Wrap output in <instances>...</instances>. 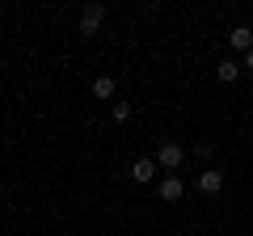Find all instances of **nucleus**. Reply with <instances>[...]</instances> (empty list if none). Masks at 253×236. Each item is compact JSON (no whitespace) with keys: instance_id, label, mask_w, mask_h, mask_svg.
<instances>
[{"instance_id":"obj_1","label":"nucleus","mask_w":253,"mask_h":236,"mask_svg":"<svg viewBox=\"0 0 253 236\" xmlns=\"http://www.w3.org/2000/svg\"><path fill=\"white\" fill-rule=\"evenodd\" d=\"M181 160H186V148H181L177 139H165V144L156 148V164H161V169L177 173V169H181Z\"/></svg>"},{"instance_id":"obj_2","label":"nucleus","mask_w":253,"mask_h":236,"mask_svg":"<svg viewBox=\"0 0 253 236\" xmlns=\"http://www.w3.org/2000/svg\"><path fill=\"white\" fill-rule=\"evenodd\" d=\"M101 21H106V4H84V13H81V34L93 38V34L101 30Z\"/></svg>"},{"instance_id":"obj_3","label":"nucleus","mask_w":253,"mask_h":236,"mask_svg":"<svg viewBox=\"0 0 253 236\" xmlns=\"http://www.w3.org/2000/svg\"><path fill=\"white\" fill-rule=\"evenodd\" d=\"M156 194H161V202H181V194H186V182H181L177 173H169V177L161 182V190H156Z\"/></svg>"},{"instance_id":"obj_4","label":"nucleus","mask_w":253,"mask_h":236,"mask_svg":"<svg viewBox=\"0 0 253 236\" xmlns=\"http://www.w3.org/2000/svg\"><path fill=\"white\" fill-rule=\"evenodd\" d=\"M228 46L249 55V51H253V30H249V26H232V30H228Z\"/></svg>"},{"instance_id":"obj_5","label":"nucleus","mask_w":253,"mask_h":236,"mask_svg":"<svg viewBox=\"0 0 253 236\" xmlns=\"http://www.w3.org/2000/svg\"><path fill=\"white\" fill-rule=\"evenodd\" d=\"M156 169H161V164H156V160H148V156H139V160L131 164V177H135L139 186H148V182H152V177H156Z\"/></svg>"},{"instance_id":"obj_6","label":"nucleus","mask_w":253,"mask_h":236,"mask_svg":"<svg viewBox=\"0 0 253 236\" xmlns=\"http://www.w3.org/2000/svg\"><path fill=\"white\" fill-rule=\"evenodd\" d=\"M199 190L203 194H219V190H224V173H219V169H203L199 173Z\"/></svg>"},{"instance_id":"obj_7","label":"nucleus","mask_w":253,"mask_h":236,"mask_svg":"<svg viewBox=\"0 0 253 236\" xmlns=\"http://www.w3.org/2000/svg\"><path fill=\"white\" fill-rule=\"evenodd\" d=\"M215 76H219L224 84H232L236 76H241V64H236V59H219V64H215Z\"/></svg>"},{"instance_id":"obj_8","label":"nucleus","mask_w":253,"mask_h":236,"mask_svg":"<svg viewBox=\"0 0 253 236\" xmlns=\"http://www.w3.org/2000/svg\"><path fill=\"white\" fill-rule=\"evenodd\" d=\"M114 89H118V84H114V76H97V80H93V97H101V101H110V97H114Z\"/></svg>"},{"instance_id":"obj_9","label":"nucleus","mask_w":253,"mask_h":236,"mask_svg":"<svg viewBox=\"0 0 253 236\" xmlns=\"http://www.w3.org/2000/svg\"><path fill=\"white\" fill-rule=\"evenodd\" d=\"M110 114H114V122H126V118H131V101H114Z\"/></svg>"},{"instance_id":"obj_10","label":"nucleus","mask_w":253,"mask_h":236,"mask_svg":"<svg viewBox=\"0 0 253 236\" xmlns=\"http://www.w3.org/2000/svg\"><path fill=\"white\" fill-rule=\"evenodd\" d=\"M211 152H215V144H211V139H199V144H194V156H203V160H207Z\"/></svg>"},{"instance_id":"obj_11","label":"nucleus","mask_w":253,"mask_h":236,"mask_svg":"<svg viewBox=\"0 0 253 236\" xmlns=\"http://www.w3.org/2000/svg\"><path fill=\"white\" fill-rule=\"evenodd\" d=\"M245 68H249V72H253V51H249V55H245Z\"/></svg>"}]
</instances>
